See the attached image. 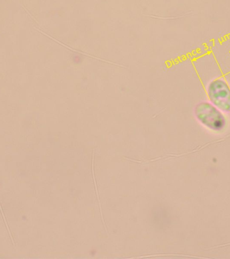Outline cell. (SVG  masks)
Masks as SVG:
<instances>
[{
  "label": "cell",
  "instance_id": "1",
  "mask_svg": "<svg viewBox=\"0 0 230 259\" xmlns=\"http://www.w3.org/2000/svg\"><path fill=\"white\" fill-rule=\"evenodd\" d=\"M198 119L205 126L213 131H220L225 126V118L219 111L211 105L203 104L197 107Z\"/></svg>",
  "mask_w": 230,
  "mask_h": 259
}]
</instances>
